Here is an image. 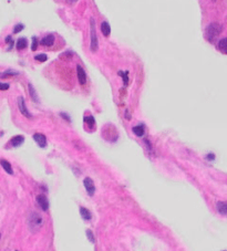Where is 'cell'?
Returning <instances> with one entry per match:
<instances>
[{
	"label": "cell",
	"instance_id": "24",
	"mask_svg": "<svg viewBox=\"0 0 227 251\" xmlns=\"http://www.w3.org/2000/svg\"><path fill=\"white\" fill-rule=\"evenodd\" d=\"M23 28H24V26H23L22 23H18L17 26H14V31H12V32H14V33H19V32L22 30Z\"/></svg>",
	"mask_w": 227,
	"mask_h": 251
},
{
	"label": "cell",
	"instance_id": "4",
	"mask_svg": "<svg viewBox=\"0 0 227 251\" xmlns=\"http://www.w3.org/2000/svg\"><path fill=\"white\" fill-rule=\"evenodd\" d=\"M18 107L20 112H21V114L24 115L28 119H31L32 115L29 113V111H28L27 106H26V102H24V99H23L22 96H19L18 97Z\"/></svg>",
	"mask_w": 227,
	"mask_h": 251
},
{
	"label": "cell",
	"instance_id": "2",
	"mask_svg": "<svg viewBox=\"0 0 227 251\" xmlns=\"http://www.w3.org/2000/svg\"><path fill=\"white\" fill-rule=\"evenodd\" d=\"M42 224H43V219L41 218V216L38 212L33 211V212H31V214L29 215L28 226H29V229L31 231H37L38 229H40Z\"/></svg>",
	"mask_w": 227,
	"mask_h": 251
},
{
	"label": "cell",
	"instance_id": "21",
	"mask_svg": "<svg viewBox=\"0 0 227 251\" xmlns=\"http://www.w3.org/2000/svg\"><path fill=\"white\" fill-rule=\"evenodd\" d=\"M127 74H129V72H122V71H120L119 72V75H121L123 78V81H124V85L126 87L127 85V83H129V78H127Z\"/></svg>",
	"mask_w": 227,
	"mask_h": 251
},
{
	"label": "cell",
	"instance_id": "17",
	"mask_svg": "<svg viewBox=\"0 0 227 251\" xmlns=\"http://www.w3.org/2000/svg\"><path fill=\"white\" fill-rule=\"evenodd\" d=\"M80 214H81V217L84 220H90L91 218H92L91 212L86 209V208H84V207H81V208H80Z\"/></svg>",
	"mask_w": 227,
	"mask_h": 251
},
{
	"label": "cell",
	"instance_id": "18",
	"mask_svg": "<svg viewBox=\"0 0 227 251\" xmlns=\"http://www.w3.org/2000/svg\"><path fill=\"white\" fill-rule=\"evenodd\" d=\"M84 123H86V125L90 128H92L94 125H96V119L93 116H85L84 117Z\"/></svg>",
	"mask_w": 227,
	"mask_h": 251
},
{
	"label": "cell",
	"instance_id": "33",
	"mask_svg": "<svg viewBox=\"0 0 227 251\" xmlns=\"http://www.w3.org/2000/svg\"><path fill=\"white\" fill-rule=\"evenodd\" d=\"M224 251H226V250H224Z\"/></svg>",
	"mask_w": 227,
	"mask_h": 251
},
{
	"label": "cell",
	"instance_id": "27",
	"mask_svg": "<svg viewBox=\"0 0 227 251\" xmlns=\"http://www.w3.org/2000/svg\"><path fill=\"white\" fill-rule=\"evenodd\" d=\"M206 159H207V160H214V159H215V155H214V154H207V156H206Z\"/></svg>",
	"mask_w": 227,
	"mask_h": 251
},
{
	"label": "cell",
	"instance_id": "29",
	"mask_svg": "<svg viewBox=\"0 0 227 251\" xmlns=\"http://www.w3.org/2000/svg\"><path fill=\"white\" fill-rule=\"evenodd\" d=\"M125 119H131V115H129V110L125 111Z\"/></svg>",
	"mask_w": 227,
	"mask_h": 251
},
{
	"label": "cell",
	"instance_id": "3",
	"mask_svg": "<svg viewBox=\"0 0 227 251\" xmlns=\"http://www.w3.org/2000/svg\"><path fill=\"white\" fill-rule=\"evenodd\" d=\"M90 33H91V46L90 50L92 52H96L98 50V36H96V21L94 19H90Z\"/></svg>",
	"mask_w": 227,
	"mask_h": 251
},
{
	"label": "cell",
	"instance_id": "6",
	"mask_svg": "<svg viewBox=\"0 0 227 251\" xmlns=\"http://www.w3.org/2000/svg\"><path fill=\"white\" fill-rule=\"evenodd\" d=\"M37 202L43 211H47L49 208V200L47 199V197L45 195H38L37 196Z\"/></svg>",
	"mask_w": 227,
	"mask_h": 251
},
{
	"label": "cell",
	"instance_id": "5",
	"mask_svg": "<svg viewBox=\"0 0 227 251\" xmlns=\"http://www.w3.org/2000/svg\"><path fill=\"white\" fill-rule=\"evenodd\" d=\"M83 185H84V187H85L88 194H89L90 196H93V195H94V192H96V186H94V183L92 182V179H91L90 177L84 178V180H83Z\"/></svg>",
	"mask_w": 227,
	"mask_h": 251
},
{
	"label": "cell",
	"instance_id": "23",
	"mask_svg": "<svg viewBox=\"0 0 227 251\" xmlns=\"http://www.w3.org/2000/svg\"><path fill=\"white\" fill-rule=\"evenodd\" d=\"M86 236H88L89 240H90V241L92 242V243H94V242H96V239H94V235H93V232H92V230L88 229V230H86Z\"/></svg>",
	"mask_w": 227,
	"mask_h": 251
},
{
	"label": "cell",
	"instance_id": "7",
	"mask_svg": "<svg viewBox=\"0 0 227 251\" xmlns=\"http://www.w3.org/2000/svg\"><path fill=\"white\" fill-rule=\"evenodd\" d=\"M33 139L36 141V143L41 147V148H45L47 146V138L43 134H40V133H36L33 135Z\"/></svg>",
	"mask_w": 227,
	"mask_h": 251
},
{
	"label": "cell",
	"instance_id": "14",
	"mask_svg": "<svg viewBox=\"0 0 227 251\" xmlns=\"http://www.w3.org/2000/svg\"><path fill=\"white\" fill-rule=\"evenodd\" d=\"M218 49L221 50L223 54H226L227 53V39L226 38H223L218 41Z\"/></svg>",
	"mask_w": 227,
	"mask_h": 251
},
{
	"label": "cell",
	"instance_id": "11",
	"mask_svg": "<svg viewBox=\"0 0 227 251\" xmlns=\"http://www.w3.org/2000/svg\"><path fill=\"white\" fill-rule=\"evenodd\" d=\"M0 164H1V166H2V168H4V169L6 170V173L10 174V175H12V174H14L12 167H11V165H10V163L8 162V160H6V159H0Z\"/></svg>",
	"mask_w": 227,
	"mask_h": 251
},
{
	"label": "cell",
	"instance_id": "8",
	"mask_svg": "<svg viewBox=\"0 0 227 251\" xmlns=\"http://www.w3.org/2000/svg\"><path fill=\"white\" fill-rule=\"evenodd\" d=\"M77 74H78L79 83H80L81 85H84L86 82V74H85V72H84V70H83L80 65H78L77 67Z\"/></svg>",
	"mask_w": 227,
	"mask_h": 251
},
{
	"label": "cell",
	"instance_id": "25",
	"mask_svg": "<svg viewBox=\"0 0 227 251\" xmlns=\"http://www.w3.org/2000/svg\"><path fill=\"white\" fill-rule=\"evenodd\" d=\"M37 48H38V39L37 37L32 38V46H31V50L32 51H36Z\"/></svg>",
	"mask_w": 227,
	"mask_h": 251
},
{
	"label": "cell",
	"instance_id": "32",
	"mask_svg": "<svg viewBox=\"0 0 227 251\" xmlns=\"http://www.w3.org/2000/svg\"><path fill=\"white\" fill-rule=\"evenodd\" d=\"M0 238H1V235H0Z\"/></svg>",
	"mask_w": 227,
	"mask_h": 251
},
{
	"label": "cell",
	"instance_id": "20",
	"mask_svg": "<svg viewBox=\"0 0 227 251\" xmlns=\"http://www.w3.org/2000/svg\"><path fill=\"white\" fill-rule=\"evenodd\" d=\"M18 72H14V71H11V70H8V71H6V72H2V73H0V78L5 79V78H11V77H14V75H17Z\"/></svg>",
	"mask_w": 227,
	"mask_h": 251
},
{
	"label": "cell",
	"instance_id": "22",
	"mask_svg": "<svg viewBox=\"0 0 227 251\" xmlns=\"http://www.w3.org/2000/svg\"><path fill=\"white\" fill-rule=\"evenodd\" d=\"M47 59H48L47 54H43V53H42V54H37L36 56H34V60L39 61V62H45Z\"/></svg>",
	"mask_w": 227,
	"mask_h": 251
},
{
	"label": "cell",
	"instance_id": "9",
	"mask_svg": "<svg viewBox=\"0 0 227 251\" xmlns=\"http://www.w3.org/2000/svg\"><path fill=\"white\" fill-rule=\"evenodd\" d=\"M23 142H24V137H23L22 135H17V136L12 137V138L10 139L9 143L12 147H18L22 144Z\"/></svg>",
	"mask_w": 227,
	"mask_h": 251
},
{
	"label": "cell",
	"instance_id": "26",
	"mask_svg": "<svg viewBox=\"0 0 227 251\" xmlns=\"http://www.w3.org/2000/svg\"><path fill=\"white\" fill-rule=\"evenodd\" d=\"M9 89V84L8 83H0V91H6Z\"/></svg>",
	"mask_w": 227,
	"mask_h": 251
},
{
	"label": "cell",
	"instance_id": "1",
	"mask_svg": "<svg viewBox=\"0 0 227 251\" xmlns=\"http://www.w3.org/2000/svg\"><path fill=\"white\" fill-rule=\"evenodd\" d=\"M222 31V26L218 23H210L207 26L205 30V37L209 42H214L215 39L219 36V33Z\"/></svg>",
	"mask_w": 227,
	"mask_h": 251
},
{
	"label": "cell",
	"instance_id": "12",
	"mask_svg": "<svg viewBox=\"0 0 227 251\" xmlns=\"http://www.w3.org/2000/svg\"><path fill=\"white\" fill-rule=\"evenodd\" d=\"M132 131H133V133L135 134L136 136H139V137L143 136V135H144V133H145V129H144V125H142V124L134 126V127L132 128Z\"/></svg>",
	"mask_w": 227,
	"mask_h": 251
},
{
	"label": "cell",
	"instance_id": "16",
	"mask_svg": "<svg viewBox=\"0 0 227 251\" xmlns=\"http://www.w3.org/2000/svg\"><path fill=\"white\" fill-rule=\"evenodd\" d=\"M28 46V41L26 38H20L18 39V41L16 43V48H17V50H23V49H26Z\"/></svg>",
	"mask_w": 227,
	"mask_h": 251
},
{
	"label": "cell",
	"instance_id": "28",
	"mask_svg": "<svg viewBox=\"0 0 227 251\" xmlns=\"http://www.w3.org/2000/svg\"><path fill=\"white\" fill-rule=\"evenodd\" d=\"M61 116H62V117H63V119H65V121H69V122H70V121H71V119H70V117H69L68 115H65L64 114V113H61Z\"/></svg>",
	"mask_w": 227,
	"mask_h": 251
},
{
	"label": "cell",
	"instance_id": "19",
	"mask_svg": "<svg viewBox=\"0 0 227 251\" xmlns=\"http://www.w3.org/2000/svg\"><path fill=\"white\" fill-rule=\"evenodd\" d=\"M29 92H30V95H31V99L36 103H38L39 102V99H38V95H37V93L36 91H34V87H32V84H29Z\"/></svg>",
	"mask_w": 227,
	"mask_h": 251
},
{
	"label": "cell",
	"instance_id": "13",
	"mask_svg": "<svg viewBox=\"0 0 227 251\" xmlns=\"http://www.w3.org/2000/svg\"><path fill=\"white\" fill-rule=\"evenodd\" d=\"M217 211L222 216H226L227 215V204L224 201H218L217 202Z\"/></svg>",
	"mask_w": 227,
	"mask_h": 251
},
{
	"label": "cell",
	"instance_id": "31",
	"mask_svg": "<svg viewBox=\"0 0 227 251\" xmlns=\"http://www.w3.org/2000/svg\"><path fill=\"white\" fill-rule=\"evenodd\" d=\"M212 1H216V0H212Z\"/></svg>",
	"mask_w": 227,
	"mask_h": 251
},
{
	"label": "cell",
	"instance_id": "15",
	"mask_svg": "<svg viewBox=\"0 0 227 251\" xmlns=\"http://www.w3.org/2000/svg\"><path fill=\"white\" fill-rule=\"evenodd\" d=\"M101 31L104 34V37H109L110 36V33H111V27H110V24L106 22V21H103V22L101 23Z\"/></svg>",
	"mask_w": 227,
	"mask_h": 251
},
{
	"label": "cell",
	"instance_id": "10",
	"mask_svg": "<svg viewBox=\"0 0 227 251\" xmlns=\"http://www.w3.org/2000/svg\"><path fill=\"white\" fill-rule=\"evenodd\" d=\"M55 38L53 34H48L47 37H45L43 39H41L40 43L45 46H50L55 43Z\"/></svg>",
	"mask_w": 227,
	"mask_h": 251
},
{
	"label": "cell",
	"instance_id": "30",
	"mask_svg": "<svg viewBox=\"0 0 227 251\" xmlns=\"http://www.w3.org/2000/svg\"><path fill=\"white\" fill-rule=\"evenodd\" d=\"M67 2H69V4H74V2H77L78 0H65Z\"/></svg>",
	"mask_w": 227,
	"mask_h": 251
}]
</instances>
